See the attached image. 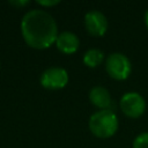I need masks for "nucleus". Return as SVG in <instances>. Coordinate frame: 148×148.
I'll list each match as a JSON object with an SVG mask.
<instances>
[{
  "mask_svg": "<svg viewBox=\"0 0 148 148\" xmlns=\"http://www.w3.org/2000/svg\"><path fill=\"white\" fill-rule=\"evenodd\" d=\"M21 31L25 43L34 49H46L58 37L57 22L51 14L42 9H31L21 21Z\"/></svg>",
  "mask_w": 148,
  "mask_h": 148,
  "instance_id": "obj_1",
  "label": "nucleus"
},
{
  "mask_svg": "<svg viewBox=\"0 0 148 148\" xmlns=\"http://www.w3.org/2000/svg\"><path fill=\"white\" fill-rule=\"evenodd\" d=\"M89 128L97 138H110L116 133L118 128L117 116L112 110L97 111L89 119Z\"/></svg>",
  "mask_w": 148,
  "mask_h": 148,
  "instance_id": "obj_2",
  "label": "nucleus"
},
{
  "mask_svg": "<svg viewBox=\"0 0 148 148\" xmlns=\"http://www.w3.org/2000/svg\"><path fill=\"white\" fill-rule=\"evenodd\" d=\"M133 148H148V132H143L135 138Z\"/></svg>",
  "mask_w": 148,
  "mask_h": 148,
  "instance_id": "obj_10",
  "label": "nucleus"
},
{
  "mask_svg": "<svg viewBox=\"0 0 148 148\" xmlns=\"http://www.w3.org/2000/svg\"><path fill=\"white\" fill-rule=\"evenodd\" d=\"M68 82V74L61 67H50L40 76V83L44 88L56 90L64 88Z\"/></svg>",
  "mask_w": 148,
  "mask_h": 148,
  "instance_id": "obj_5",
  "label": "nucleus"
},
{
  "mask_svg": "<svg viewBox=\"0 0 148 148\" xmlns=\"http://www.w3.org/2000/svg\"><path fill=\"white\" fill-rule=\"evenodd\" d=\"M89 99L95 106L101 108L102 110H110L109 108L112 103L111 95H110L109 90L101 86H96L90 90Z\"/></svg>",
  "mask_w": 148,
  "mask_h": 148,
  "instance_id": "obj_8",
  "label": "nucleus"
},
{
  "mask_svg": "<svg viewBox=\"0 0 148 148\" xmlns=\"http://www.w3.org/2000/svg\"><path fill=\"white\" fill-rule=\"evenodd\" d=\"M145 21H146V25L148 28V9L146 10V14H145Z\"/></svg>",
  "mask_w": 148,
  "mask_h": 148,
  "instance_id": "obj_13",
  "label": "nucleus"
},
{
  "mask_svg": "<svg viewBox=\"0 0 148 148\" xmlns=\"http://www.w3.org/2000/svg\"><path fill=\"white\" fill-rule=\"evenodd\" d=\"M105 68L109 75L116 80H125L132 71L130 59L119 52L111 53L105 61Z\"/></svg>",
  "mask_w": 148,
  "mask_h": 148,
  "instance_id": "obj_3",
  "label": "nucleus"
},
{
  "mask_svg": "<svg viewBox=\"0 0 148 148\" xmlns=\"http://www.w3.org/2000/svg\"><path fill=\"white\" fill-rule=\"evenodd\" d=\"M9 3L10 5H13V6H15V7H22V6H25V5H28L29 3V1L28 0H10L9 1Z\"/></svg>",
  "mask_w": 148,
  "mask_h": 148,
  "instance_id": "obj_11",
  "label": "nucleus"
},
{
  "mask_svg": "<svg viewBox=\"0 0 148 148\" xmlns=\"http://www.w3.org/2000/svg\"><path fill=\"white\" fill-rule=\"evenodd\" d=\"M56 44L58 50L64 53H74L80 45V40L77 36L72 31H62L58 35L56 39Z\"/></svg>",
  "mask_w": 148,
  "mask_h": 148,
  "instance_id": "obj_7",
  "label": "nucleus"
},
{
  "mask_svg": "<svg viewBox=\"0 0 148 148\" xmlns=\"http://www.w3.org/2000/svg\"><path fill=\"white\" fill-rule=\"evenodd\" d=\"M120 109L126 116L131 118H138L145 112V98L139 92H127L120 99Z\"/></svg>",
  "mask_w": 148,
  "mask_h": 148,
  "instance_id": "obj_4",
  "label": "nucleus"
},
{
  "mask_svg": "<svg viewBox=\"0 0 148 148\" xmlns=\"http://www.w3.org/2000/svg\"><path fill=\"white\" fill-rule=\"evenodd\" d=\"M84 25L87 31L92 36H103L108 29V20L99 10H90L84 16Z\"/></svg>",
  "mask_w": 148,
  "mask_h": 148,
  "instance_id": "obj_6",
  "label": "nucleus"
},
{
  "mask_svg": "<svg viewBox=\"0 0 148 148\" xmlns=\"http://www.w3.org/2000/svg\"><path fill=\"white\" fill-rule=\"evenodd\" d=\"M37 3L42 5V6H53L59 3V0H49V1H44V0H38Z\"/></svg>",
  "mask_w": 148,
  "mask_h": 148,
  "instance_id": "obj_12",
  "label": "nucleus"
},
{
  "mask_svg": "<svg viewBox=\"0 0 148 148\" xmlns=\"http://www.w3.org/2000/svg\"><path fill=\"white\" fill-rule=\"evenodd\" d=\"M104 59V53L99 49H90L83 56V62L89 67L98 66Z\"/></svg>",
  "mask_w": 148,
  "mask_h": 148,
  "instance_id": "obj_9",
  "label": "nucleus"
}]
</instances>
